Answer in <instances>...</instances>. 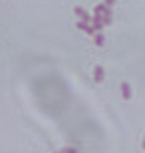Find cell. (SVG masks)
Wrapping results in <instances>:
<instances>
[{
	"instance_id": "obj_5",
	"label": "cell",
	"mask_w": 145,
	"mask_h": 153,
	"mask_svg": "<svg viewBox=\"0 0 145 153\" xmlns=\"http://www.w3.org/2000/svg\"><path fill=\"white\" fill-rule=\"evenodd\" d=\"M77 25H79V28H82V30H86L88 33H93V28H91V27L88 25V22H86V21H80Z\"/></svg>"
},
{
	"instance_id": "obj_3",
	"label": "cell",
	"mask_w": 145,
	"mask_h": 153,
	"mask_svg": "<svg viewBox=\"0 0 145 153\" xmlns=\"http://www.w3.org/2000/svg\"><path fill=\"white\" fill-rule=\"evenodd\" d=\"M102 19H101V15H99V12H96V15H95V24H93V28H96V30H101L102 28Z\"/></svg>"
},
{
	"instance_id": "obj_6",
	"label": "cell",
	"mask_w": 145,
	"mask_h": 153,
	"mask_svg": "<svg viewBox=\"0 0 145 153\" xmlns=\"http://www.w3.org/2000/svg\"><path fill=\"white\" fill-rule=\"evenodd\" d=\"M95 42H96L98 45H104V36L102 34H98L96 37H95Z\"/></svg>"
},
{
	"instance_id": "obj_4",
	"label": "cell",
	"mask_w": 145,
	"mask_h": 153,
	"mask_svg": "<svg viewBox=\"0 0 145 153\" xmlns=\"http://www.w3.org/2000/svg\"><path fill=\"white\" fill-rule=\"evenodd\" d=\"M102 79H104V70H102V67H96L95 68V80L101 82Z\"/></svg>"
},
{
	"instance_id": "obj_2",
	"label": "cell",
	"mask_w": 145,
	"mask_h": 153,
	"mask_svg": "<svg viewBox=\"0 0 145 153\" xmlns=\"http://www.w3.org/2000/svg\"><path fill=\"white\" fill-rule=\"evenodd\" d=\"M121 91H123L124 98H126V100H129L132 94H130V88H129V85H127V83H121Z\"/></svg>"
},
{
	"instance_id": "obj_1",
	"label": "cell",
	"mask_w": 145,
	"mask_h": 153,
	"mask_svg": "<svg viewBox=\"0 0 145 153\" xmlns=\"http://www.w3.org/2000/svg\"><path fill=\"white\" fill-rule=\"evenodd\" d=\"M76 13H77L79 16H82V19H83V21L89 22V19H91V18H89V15H88V13H86L82 7H77V9H76Z\"/></svg>"
}]
</instances>
